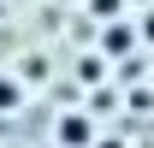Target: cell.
I'll return each mask as SVG.
<instances>
[{
  "label": "cell",
  "mask_w": 154,
  "mask_h": 148,
  "mask_svg": "<svg viewBox=\"0 0 154 148\" xmlns=\"http://www.w3.org/2000/svg\"><path fill=\"white\" fill-rule=\"evenodd\" d=\"M142 36H154V18H142Z\"/></svg>",
  "instance_id": "3957f363"
},
{
  "label": "cell",
  "mask_w": 154,
  "mask_h": 148,
  "mask_svg": "<svg viewBox=\"0 0 154 148\" xmlns=\"http://www.w3.org/2000/svg\"><path fill=\"white\" fill-rule=\"evenodd\" d=\"M59 142H65V148L89 142V119H59Z\"/></svg>",
  "instance_id": "6da1fadb"
},
{
  "label": "cell",
  "mask_w": 154,
  "mask_h": 148,
  "mask_svg": "<svg viewBox=\"0 0 154 148\" xmlns=\"http://www.w3.org/2000/svg\"><path fill=\"white\" fill-rule=\"evenodd\" d=\"M0 107H18V83H6V77H0Z\"/></svg>",
  "instance_id": "7a4b0ae2"
}]
</instances>
